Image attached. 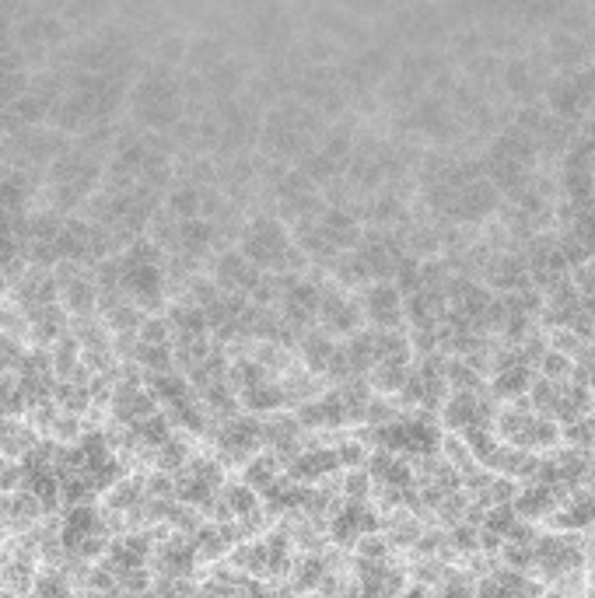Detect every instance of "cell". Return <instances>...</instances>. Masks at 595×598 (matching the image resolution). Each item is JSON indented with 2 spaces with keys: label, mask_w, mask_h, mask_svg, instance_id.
<instances>
[{
  "label": "cell",
  "mask_w": 595,
  "mask_h": 598,
  "mask_svg": "<svg viewBox=\"0 0 595 598\" xmlns=\"http://www.w3.org/2000/svg\"><path fill=\"white\" fill-rule=\"evenodd\" d=\"M235 249H239L256 270L274 273V277H294V273H302L308 263V252L298 242V234L284 225V220L270 217V214L249 220Z\"/></svg>",
  "instance_id": "6da1fadb"
},
{
  "label": "cell",
  "mask_w": 595,
  "mask_h": 598,
  "mask_svg": "<svg viewBox=\"0 0 595 598\" xmlns=\"http://www.w3.org/2000/svg\"><path fill=\"white\" fill-rule=\"evenodd\" d=\"M130 105L137 119L144 126H154V130H165V126L179 123L182 119V109H186V94L176 81L172 71H154L140 81L130 94Z\"/></svg>",
  "instance_id": "7a4b0ae2"
},
{
  "label": "cell",
  "mask_w": 595,
  "mask_h": 598,
  "mask_svg": "<svg viewBox=\"0 0 595 598\" xmlns=\"http://www.w3.org/2000/svg\"><path fill=\"white\" fill-rule=\"evenodd\" d=\"M592 102H595V77L585 67H574V71H557L554 81H546V94H543V105L550 109V116L564 119V123H585L592 113Z\"/></svg>",
  "instance_id": "3957f363"
},
{
  "label": "cell",
  "mask_w": 595,
  "mask_h": 598,
  "mask_svg": "<svg viewBox=\"0 0 595 598\" xmlns=\"http://www.w3.org/2000/svg\"><path fill=\"white\" fill-rule=\"evenodd\" d=\"M357 297L368 329H406V294L396 280H371Z\"/></svg>",
  "instance_id": "277c9868"
},
{
  "label": "cell",
  "mask_w": 595,
  "mask_h": 598,
  "mask_svg": "<svg viewBox=\"0 0 595 598\" xmlns=\"http://www.w3.org/2000/svg\"><path fill=\"white\" fill-rule=\"evenodd\" d=\"M592 525H595V491L592 486H574V491H568L557 500V508L546 514V522L540 529L585 535Z\"/></svg>",
  "instance_id": "5b68a950"
},
{
  "label": "cell",
  "mask_w": 595,
  "mask_h": 598,
  "mask_svg": "<svg viewBox=\"0 0 595 598\" xmlns=\"http://www.w3.org/2000/svg\"><path fill=\"white\" fill-rule=\"evenodd\" d=\"M165 211L176 217V220H186V217H197L203 214V193L197 186H179L172 189L168 200H165Z\"/></svg>",
  "instance_id": "8992f818"
},
{
  "label": "cell",
  "mask_w": 595,
  "mask_h": 598,
  "mask_svg": "<svg viewBox=\"0 0 595 598\" xmlns=\"http://www.w3.org/2000/svg\"><path fill=\"white\" fill-rule=\"evenodd\" d=\"M505 85L515 94H529V85H532V67H529V63L511 60L508 67H505Z\"/></svg>",
  "instance_id": "52a82bcc"
},
{
  "label": "cell",
  "mask_w": 595,
  "mask_h": 598,
  "mask_svg": "<svg viewBox=\"0 0 595 598\" xmlns=\"http://www.w3.org/2000/svg\"><path fill=\"white\" fill-rule=\"evenodd\" d=\"M588 36H592V39H595V11H592V14H588Z\"/></svg>",
  "instance_id": "ba28073f"
},
{
  "label": "cell",
  "mask_w": 595,
  "mask_h": 598,
  "mask_svg": "<svg viewBox=\"0 0 595 598\" xmlns=\"http://www.w3.org/2000/svg\"><path fill=\"white\" fill-rule=\"evenodd\" d=\"M588 119H592V123H595V102H592V113H588Z\"/></svg>",
  "instance_id": "9c48e42d"
},
{
  "label": "cell",
  "mask_w": 595,
  "mask_h": 598,
  "mask_svg": "<svg viewBox=\"0 0 595 598\" xmlns=\"http://www.w3.org/2000/svg\"><path fill=\"white\" fill-rule=\"evenodd\" d=\"M592 193H595V182H592Z\"/></svg>",
  "instance_id": "30bf717a"
}]
</instances>
